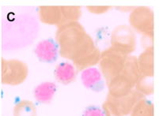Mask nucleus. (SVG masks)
Instances as JSON below:
<instances>
[{
  "label": "nucleus",
  "instance_id": "nucleus-2",
  "mask_svg": "<svg viewBox=\"0 0 159 116\" xmlns=\"http://www.w3.org/2000/svg\"><path fill=\"white\" fill-rule=\"evenodd\" d=\"M37 25L35 20L27 17H18L10 21L9 25L4 27V44L10 47H20L32 41L35 37Z\"/></svg>",
  "mask_w": 159,
  "mask_h": 116
},
{
  "label": "nucleus",
  "instance_id": "nucleus-17",
  "mask_svg": "<svg viewBox=\"0 0 159 116\" xmlns=\"http://www.w3.org/2000/svg\"><path fill=\"white\" fill-rule=\"evenodd\" d=\"M14 116H37L35 104L30 100H21L14 106Z\"/></svg>",
  "mask_w": 159,
  "mask_h": 116
},
{
  "label": "nucleus",
  "instance_id": "nucleus-4",
  "mask_svg": "<svg viewBox=\"0 0 159 116\" xmlns=\"http://www.w3.org/2000/svg\"><path fill=\"white\" fill-rule=\"evenodd\" d=\"M29 74V68L22 61L18 59H2L1 81L7 85H18L25 81Z\"/></svg>",
  "mask_w": 159,
  "mask_h": 116
},
{
  "label": "nucleus",
  "instance_id": "nucleus-15",
  "mask_svg": "<svg viewBox=\"0 0 159 116\" xmlns=\"http://www.w3.org/2000/svg\"><path fill=\"white\" fill-rule=\"evenodd\" d=\"M121 74L128 78L135 85V84L137 83L140 76H141L139 69L137 57L133 56H127Z\"/></svg>",
  "mask_w": 159,
  "mask_h": 116
},
{
  "label": "nucleus",
  "instance_id": "nucleus-9",
  "mask_svg": "<svg viewBox=\"0 0 159 116\" xmlns=\"http://www.w3.org/2000/svg\"><path fill=\"white\" fill-rule=\"evenodd\" d=\"M81 79L83 85L91 90L99 92L103 89V76L97 68L90 67L82 70Z\"/></svg>",
  "mask_w": 159,
  "mask_h": 116
},
{
  "label": "nucleus",
  "instance_id": "nucleus-19",
  "mask_svg": "<svg viewBox=\"0 0 159 116\" xmlns=\"http://www.w3.org/2000/svg\"><path fill=\"white\" fill-rule=\"evenodd\" d=\"M135 87L136 91L143 96L150 95L154 92V83H153L152 78L140 76Z\"/></svg>",
  "mask_w": 159,
  "mask_h": 116
},
{
  "label": "nucleus",
  "instance_id": "nucleus-12",
  "mask_svg": "<svg viewBox=\"0 0 159 116\" xmlns=\"http://www.w3.org/2000/svg\"><path fill=\"white\" fill-rule=\"evenodd\" d=\"M39 17L41 22L48 25L59 26L62 21L60 7L56 6H42L39 8Z\"/></svg>",
  "mask_w": 159,
  "mask_h": 116
},
{
  "label": "nucleus",
  "instance_id": "nucleus-23",
  "mask_svg": "<svg viewBox=\"0 0 159 116\" xmlns=\"http://www.w3.org/2000/svg\"><path fill=\"white\" fill-rule=\"evenodd\" d=\"M153 40H154V35H144L143 37V44L145 48L153 47Z\"/></svg>",
  "mask_w": 159,
  "mask_h": 116
},
{
  "label": "nucleus",
  "instance_id": "nucleus-5",
  "mask_svg": "<svg viewBox=\"0 0 159 116\" xmlns=\"http://www.w3.org/2000/svg\"><path fill=\"white\" fill-rule=\"evenodd\" d=\"M111 47L129 56L136 48V37L128 25L116 27L111 36Z\"/></svg>",
  "mask_w": 159,
  "mask_h": 116
},
{
  "label": "nucleus",
  "instance_id": "nucleus-3",
  "mask_svg": "<svg viewBox=\"0 0 159 116\" xmlns=\"http://www.w3.org/2000/svg\"><path fill=\"white\" fill-rule=\"evenodd\" d=\"M127 56L125 54L110 47L101 52L100 72L108 83L112 78L122 74Z\"/></svg>",
  "mask_w": 159,
  "mask_h": 116
},
{
  "label": "nucleus",
  "instance_id": "nucleus-21",
  "mask_svg": "<svg viewBox=\"0 0 159 116\" xmlns=\"http://www.w3.org/2000/svg\"><path fill=\"white\" fill-rule=\"evenodd\" d=\"M86 8L92 14H102L107 12L111 8V7L109 6H88Z\"/></svg>",
  "mask_w": 159,
  "mask_h": 116
},
{
  "label": "nucleus",
  "instance_id": "nucleus-1",
  "mask_svg": "<svg viewBox=\"0 0 159 116\" xmlns=\"http://www.w3.org/2000/svg\"><path fill=\"white\" fill-rule=\"evenodd\" d=\"M56 41L60 56L72 60L78 70H84L99 62L101 51L79 21L58 26Z\"/></svg>",
  "mask_w": 159,
  "mask_h": 116
},
{
  "label": "nucleus",
  "instance_id": "nucleus-18",
  "mask_svg": "<svg viewBox=\"0 0 159 116\" xmlns=\"http://www.w3.org/2000/svg\"><path fill=\"white\" fill-rule=\"evenodd\" d=\"M130 114L131 116H154V105L143 98L135 104Z\"/></svg>",
  "mask_w": 159,
  "mask_h": 116
},
{
  "label": "nucleus",
  "instance_id": "nucleus-14",
  "mask_svg": "<svg viewBox=\"0 0 159 116\" xmlns=\"http://www.w3.org/2000/svg\"><path fill=\"white\" fill-rule=\"evenodd\" d=\"M56 92V85L54 82H44L36 87L34 96L37 101L43 104H48L52 100Z\"/></svg>",
  "mask_w": 159,
  "mask_h": 116
},
{
  "label": "nucleus",
  "instance_id": "nucleus-8",
  "mask_svg": "<svg viewBox=\"0 0 159 116\" xmlns=\"http://www.w3.org/2000/svg\"><path fill=\"white\" fill-rule=\"evenodd\" d=\"M107 84L108 95L116 98L127 95L135 88V84L123 74L112 78Z\"/></svg>",
  "mask_w": 159,
  "mask_h": 116
},
{
  "label": "nucleus",
  "instance_id": "nucleus-6",
  "mask_svg": "<svg viewBox=\"0 0 159 116\" xmlns=\"http://www.w3.org/2000/svg\"><path fill=\"white\" fill-rule=\"evenodd\" d=\"M131 28L144 35H154V14L150 7H139L133 9L129 16Z\"/></svg>",
  "mask_w": 159,
  "mask_h": 116
},
{
  "label": "nucleus",
  "instance_id": "nucleus-22",
  "mask_svg": "<svg viewBox=\"0 0 159 116\" xmlns=\"http://www.w3.org/2000/svg\"><path fill=\"white\" fill-rule=\"evenodd\" d=\"M83 116H104V113L102 109L98 108V107H89L85 111Z\"/></svg>",
  "mask_w": 159,
  "mask_h": 116
},
{
  "label": "nucleus",
  "instance_id": "nucleus-20",
  "mask_svg": "<svg viewBox=\"0 0 159 116\" xmlns=\"http://www.w3.org/2000/svg\"><path fill=\"white\" fill-rule=\"evenodd\" d=\"M102 111L104 113V116H120L113 104L107 99L102 105Z\"/></svg>",
  "mask_w": 159,
  "mask_h": 116
},
{
  "label": "nucleus",
  "instance_id": "nucleus-13",
  "mask_svg": "<svg viewBox=\"0 0 159 116\" xmlns=\"http://www.w3.org/2000/svg\"><path fill=\"white\" fill-rule=\"evenodd\" d=\"M56 79L63 85H69L76 78V69L74 65L69 62H61L55 69Z\"/></svg>",
  "mask_w": 159,
  "mask_h": 116
},
{
  "label": "nucleus",
  "instance_id": "nucleus-10",
  "mask_svg": "<svg viewBox=\"0 0 159 116\" xmlns=\"http://www.w3.org/2000/svg\"><path fill=\"white\" fill-rule=\"evenodd\" d=\"M34 51L39 60L51 62L56 60L57 58L59 49L56 43L53 40H44L39 42Z\"/></svg>",
  "mask_w": 159,
  "mask_h": 116
},
{
  "label": "nucleus",
  "instance_id": "nucleus-16",
  "mask_svg": "<svg viewBox=\"0 0 159 116\" xmlns=\"http://www.w3.org/2000/svg\"><path fill=\"white\" fill-rule=\"evenodd\" d=\"M60 10L62 14V21L60 25L78 21L82 15L81 7L78 6H61Z\"/></svg>",
  "mask_w": 159,
  "mask_h": 116
},
{
  "label": "nucleus",
  "instance_id": "nucleus-11",
  "mask_svg": "<svg viewBox=\"0 0 159 116\" xmlns=\"http://www.w3.org/2000/svg\"><path fill=\"white\" fill-rule=\"evenodd\" d=\"M154 47L146 48L139 58H137L140 75L153 78L154 74Z\"/></svg>",
  "mask_w": 159,
  "mask_h": 116
},
{
  "label": "nucleus",
  "instance_id": "nucleus-7",
  "mask_svg": "<svg viewBox=\"0 0 159 116\" xmlns=\"http://www.w3.org/2000/svg\"><path fill=\"white\" fill-rule=\"evenodd\" d=\"M143 98V95L136 90H131L127 95L121 97H113L108 95L107 100L110 101L120 116H127L131 114L135 104Z\"/></svg>",
  "mask_w": 159,
  "mask_h": 116
}]
</instances>
